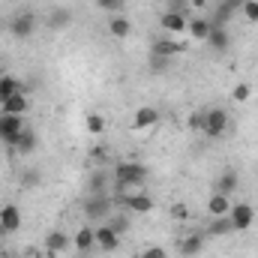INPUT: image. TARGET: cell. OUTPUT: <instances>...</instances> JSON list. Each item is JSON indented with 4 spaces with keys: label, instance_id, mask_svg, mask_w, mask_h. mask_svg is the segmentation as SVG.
<instances>
[{
    "label": "cell",
    "instance_id": "obj_1",
    "mask_svg": "<svg viewBox=\"0 0 258 258\" xmlns=\"http://www.w3.org/2000/svg\"><path fill=\"white\" fill-rule=\"evenodd\" d=\"M147 174H150V171H147V165H141V162H117V165H114V180H117L120 189L144 183Z\"/></svg>",
    "mask_w": 258,
    "mask_h": 258
},
{
    "label": "cell",
    "instance_id": "obj_2",
    "mask_svg": "<svg viewBox=\"0 0 258 258\" xmlns=\"http://www.w3.org/2000/svg\"><path fill=\"white\" fill-rule=\"evenodd\" d=\"M24 132V117H18V114H3L0 111V141L12 150L15 147V141H18V135Z\"/></svg>",
    "mask_w": 258,
    "mask_h": 258
},
{
    "label": "cell",
    "instance_id": "obj_3",
    "mask_svg": "<svg viewBox=\"0 0 258 258\" xmlns=\"http://www.w3.org/2000/svg\"><path fill=\"white\" fill-rule=\"evenodd\" d=\"M228 129V111L225 108H207V117H204V135L207 138H222Z\"/></svg>",
    "mask_w": 258,
    "mask_h": 258
},
{
    "label": "cell",
    "instance_id": "obj_4",
    "mask_svg": "<svg viewBox=\"0 0 258 258\" xmlns=\"http://www.w3.org/2000/svg\"><path fill=\"white\" fill-rule=\"evenodd\" d=\"M228 219H231L234 231H246V228H252V222H255V207H252L249 201L231 204V210H228Z\"/></svg>",
    "mask_w": 258,
    "mask_h": 258
},
{
    "label": "cell",
    "instance_id": "obj_5",
    "mask_svg": "<svg viewBox=\"0 0 258 258\" xmlns=\"http://www.w3.org/2000/svg\"><path fill=\"white\" fill-rule=\"evenodd\" d=\"M117 201L126 207L129 213H138V216H147V213H153V207H156V201L144 192H129V195H123V198H117Z\"/></svg>",
    "mask_w": 258,
    "mask_h": 258
},
{
    "label": "cell",
    "instance_id": "obj_6",
    "mask_svg": "<svg viewBox=\"0 0 258 258\" xmlns=\"http://www.w3.org/2000/svg\"><path fill=\"white\" fill-rule=\"evenodd\" d=\"M84 213H87V219L105 222V219H108V213H111V198H108L105 192L87 198V201H84Z\"/></svg>",
    "mask_w": 258,
    "mask_h": 258
},
{
    "label": "cell",
    "instance_id": "obj_7",
    "mask_svg": "<svg viewBox=\"0 0 258 258\" xmlns=\"http://www.w3.org/2000/svg\"><path fill=\"white\" fill-rule=\"evenodd\" d=\"M159 27H162L165 33H171V36H180V33H186V30H189V21H186V15H183V12L168 9V12H162V15H159Z\"/></svg>",
    "mask_w": 258,
    "mask_h": 258
},
{
    "label": "cell",
    "instance_id": "obj_8",
    "mask_svg": "<svg viewBox=\"0 0 258 258\" xmlns=\"http://www.w3.org/2000/svg\"><path fill=\"white\" fill-rule=\"evenodd\" d=\"M33 30H36V15H33V12H18V15L9 21V33H12L15 39L33 36Z\"/></svg>",
    "mask_w": 258,
    "mask_h": 258
},
{
    "label": "cell",
    "instance_id": "obj_9",
    "mask_svg": "<svg viewBox=\"0 0 258 258\" xmlns=\"http://www.w3.org/2000/svg\"><path fill=\"white\" fill-rule=\"evenodd\" d=\"M186 51V42H180V39H171V36H162V39H156L153 42V57H177V54H183Z\"/></svg>",
    "mask_w": 258,
    "mask_h": 258
},
{
    "label": "cell",
    "instance_id": "obj_10",
    "mask_svg": "<svg viewBox=\"0 0 258 258\" xmlns=\"http://www.w3.org/2000/svg\"><path fill=\"white\" fill-rule=\"evenodd\" d=\"M0 111H3V114H18V117H24V114L30 111V99H27V93L18 90V93H12L9 99H3V102H0Z\"/></svg>",
    "mask_w": 258,
    "mask_h": 258
},
{
    "label": "cell",
    "instance_id": "obj_11",
    "mask_svg": "<svg viewBox=\"0 0 258 258\" xmlns=\"http://www.w3.org/2000/svg\"><path fill=\"white\" fill-rule=\"evenodd\" d=\"M156 120H159V111H156L153 105H138L135 114H132V129H138V132L153 129L156 126Z\"/></svg>",
    "mask_w": 258,
    "mask_h": 258
},
{
    "label": "cell",
    "instance_id": "obj_12",
    "mask_svg": "<svg viewBox=\"0 0 258 258\" xmlns=\"http://www.w3.org/2000/svg\"><path fill=\"white\" fill-rule=\"evenodd\" d=\"M96 246L105 249V252H117V249H120V234L105 222V225L96 228Z\"/></svg>",
    "mask_w": 258,
    "mask_h": 258
},
{
    "label": "cell",
    "instance_id": "obj_13",
    "mask_svg": "<svg viewBox=\"0 0 258 258\" xmlns=\"http://www.w3.org/2000/svg\"><path fill=\"white\" fill-rule=\"evenodd\" d=\"M0 225L6 228V234L18 231V228H21V210H18L15 204H3V207H0Z\"/></svg>",
    "mask_w": 258,
    "mask_h": 258
},
{
    "label": "cell",
    "instance_id": "obj_14",
    "mask_svg": "<svg viewBox=\"0 0 258 258\" xmlns=\"http://www.w3.org/2000/svg\"><path fill=\"white\" fill-rule=\"evenodd\" d=\"M72 246H75V249H81V252H90V249L96 246V228L81 225V228L75 231V237H72Z\"/></svg>",
    "mask_w": 258,
    "mask_h": 258
},
{
    "label": "cell",
    "instance_id": "obj_15",
    "mask_svg": "<svg viewBox=\"0 0 258 258\" xmlns=\"http://www.w3.org/2000/svg\"><path fill=\"white\" fill-rule=\"evenodd\" d=\"M108 33H111L114 39H129L132 21H129L126 15H111V18H108Z\"/></svg>",
    "mask_w": 258,
    "mask_h": 258
},
{
    "label": "cell",
    "instance_id": "obj_16",
    "mask_svg": "<svg viewBox=\"0 0 258 258\" xmlns=\"http://www.w3.org/2000/svg\"><path fill=\"white\" fill-rule=\"evenodd\" d=\"M69 246H72V240H69V234H63V231H51V234L45 237V252H51V255L66 252Z\"/></svg>",
    "mask_w": 258,
    "mask_h": 258
},
{
    "label": "cell",
    "instance_id": "obj_17",
    "mask_svg": "<svg viewBox=\"0 0 258 258\" xmlns=\"http://www.w3.org/2000/svg\"><path fill=\"white\" fill-rule=\"evenodd\" d=\"M231 198L222 192H213L210 195V201H207V210H210V216H228V210H231Z\"/></svg>",
    "mask_w": 258,
    "mask_h": 258
},
{
    "label": "cell",
    "instance_id": "obj_18",
    "mask_svg": "<svg viewBox=\"0 0 258 258\" xmlns=\"http://www.w3.org/2000/svg\"><path fill=\"white\" fill-rule=\"evenodd\" d=\"M234 231V225H231V219L228 216H213V222L207 225V237H222V234H231Z\"/></svg>",
    "mask_w": 258,
    "mask_h": 258
},
{
    "label": "cell",
    "instance_id": "obj_19",
    "mask_svg": "<svg viewBox=\"0 0 258 258\" xmlns=\"http://www.w3.org/2000/svg\"><path fill=\"white\" fill-rule=\"evenodd\" d=\"M210 30H213L210 18H201V15H198V18H192V21H189V30H186V33H189L192 39H204V42H207Z\"/></svg>",
    "mask_w": 258,
    "mask_h": 258
},
{
    "label": "cell",
    "instance_id": "obj_20",
    "mask_svg": "<svg viewBox=\"0 0 258 258\" xmlns=\"http://www.w3.org/2000/svg\"><path fill=\"white\" fill-rule=\"evenodd\" d=\"M207 45H210L213 51H225V48L231 45V39H228L225 27H213V30H210V36H207Z\"/></svg>",
    "mask_w": 258,
    "mask_h": 258
},
{
    "label": "cell",
    "instance_id": "obj_21",
    "mask_svg": "<svg viewBox=\"0 0 258 258\" xmlns=\"http://www.w3.org/2000/svg\"><path fill=\"white\" fill-rule=\"evenodd\" d=\"M33 147H36V132H33L30 126H24V132L18 135V141H15L12 150H15V153H30Z\"/></svg>",
    "mask_w": 258,
    "mask_h": 258
},
{
    "label": "cell",
    "instance_id": "obj_22",
    "mask_svg": "<svg viewBox=\"0 0 258 258\" xmlns=\"http://www.w3.org/2000/svg\"><path fill=\"white\" fill-rule=\"evenodd\" d=\"M234 189H237V174L234 171H225V174H219V180H216V192L222 195H234Z\"/></svg>",
    "mask_w": 258,
    "mask_h": 258
},
{
    "label": "cell",
    "instance_id": "obj_23",
    "mask_svg": "<svg viewBox=\"0 0 258 258\" xmlns=\"http://www.w3.org/2000/svg\"><path fill=\"white\" fill-rule=\"evenodd\" d=\"M18 90H24L18 78H12V75H3V78H0V102H3V99H9V96H12V93H18Z\"/></svg>",
    "mask_w": 258,
    "mask_h": 258
},
{
    "label": "cell",
    "instance_id": "obj_24",
    "mask_svg": "<svg viewBox=\"0 0 258 258\" xmlns=\"http://www.w3.org/2000/svg\"><path fill=\"white\" fill-rule=\"evenodd\" d=\"M201 246H204V237H201V234H189L186 240H180V246H177V249H180L183 255H198V252H201Z\"/></svg>",
    "mask_w": 258,
    "mask_h": 258
},
{
    "label": "cell",
    "instance_id": "obj_25",
    "mask_svg": "<svg viewBox=\"0 0 258 258\" xmlns=\"http://www.w3.org/2000/svg\"><path fill=\"white\" fill-rule=\"evenodd\" d=\"M105 126H108V123H105V117H102V114H96V111L84 117V129H87L90 135H102V132H105Z\"/></svg>",
    "mask_w": 258,
    "mask_h": 258
},
{
    "label": "cell",
    "instance_id": "obj_26",
    "mask_svg": "<svg viewBox=\"0 0 258 258\" xmlns=\"http://www.w3.org/2000/svg\"><path fill=\"white\" fill-rule=\"evenodd\" d=\"M249 96H252V84H249V81L234 84V90H231V99H234V102H249Z\"/></svg>",
    "mask_w": 258,
    "mask_h": 258
},
{
    "label": "cell",
    "instance_id": "obj_27",
    "mask_svg": "<svg viewBox=\"0 0 258 258\" xmlns=\"http://www.w3.org/2000/svg\"><path fill=\"white\" fill-rule=\"evenodd\" d=\"M69 21H72V12H69V9H63V6H60V9H54V12H51V18H48V24H51V27H57V30H60V27H66Z\"/></svg>",
    "mask_w": 258,
    "mask_h": 258
},
{
    "label": "cell",
    "instance_id": "obj_28",
    "mask_svg": "<svg viewBox=\"0 0 258 258\" xmlns=\"http://www.w3.org/2000/svg\"><path fill=\"white\" fill-rule=\"evenodd\" d=\"M99 6H102L108 15H123V9H126V0H99Z\"/></svg>",
    "mask_w": 258,
    "mask_h": 258
},
{
    "label": "cell",
    "instance_id": "obj_29",
    "mask_svg": "<svg viewBox=\"0 0 258 258\" xmlns=\"http://www.w3.org/2000/svg\"><path fill=\"white\" fill-rule=\"evenodd\" d=\"M240 12L246 15V21H258V0H246L240 6Z\"/></svg>",
    "mask_w": 258,
    "mask_h": 258
},
{
    "label": "cell",
    "instance_id": "obj_30",
    "mask_svg": "<svg viewBox=\"0 0 258 258\" xmlns=\"http://www.w3.org/2000/svg\"><path fill=\"white\" fill-rule=\"evenodd\" d=\"M105 222H108V225H111L117 234H126V231H129V219H126V216H117V219H105Z\"/></svg>",
    "mask_w": 258,
    "mask_h": 258
},
{
    "label": "cell",
    "instance_id": "obj_31",
    "mask_svg": "<svg viewBox=\"0 0 258 258\" xmlns=\"http://www.w3.org/2000/svg\"><path fill=\"white\" fill-rule=\"evenodd\" d=\"M204 117H207V111L195 108L192 114H189V129H204Z\"/></svg>",
    "mask_w": 258,
    "mask_h": 258
},
{
    "label": "cell",
    "instance_id": "obj_32",
    "mask_svg": "<svg viewBox=\"0 0 258 258\" xmlns=\"http://www.w3.org/2000/svg\"><path fill=\"white\" fill-rule=\"evenodd\" d=\"M141 258H168V252H165L162 246H147V249L141 252Z\"/></svg>",
    "mask_w": 258,
    "mask_h": 258
},
{
    "label": "cell",
    "instance_id": "obj_33",
    "mask_svg": "<svg viewBox=\"0 0 258 258\" xmlns=\"http://www.w3.org/2000/svg\"><path fill=\"white\" fill-rule=\"evenodd\" d=\"M246 0H222V6H228V12H234V9H240Z\"/></svg>",
    "mask_w": 258,
    "mask_h": 258
},
{
    "label": "cell",
    "instance_id": "obj_34",
    "mask_svg": "<svg viewBox=\"0 0 258 258\" xmlns=\"http://www.w3.org/2000/svg\"><path fill=\"white\" fill-rule=\"evenodd\" d=\"M171 213H174L177 219H186V207H183V204H174V207H171Z\"/></svg>",
    "mask_w": 258,
    "mask_h": 258
},
{
    "label": "cell",
    "instance_id": "obj_35",
    "mask_svg": "<svg viewBox=\"0 0 258 258\" xmlns=\"http://www.w3.org/2000/svg\"><path fill=\"white\" fill-rule=\"evenodd\" d=\"M189 9H198V12L207 9V0H189Z\"/></svg>",
    "mask_w": 258,
    "mask_h": 258
},
{
    "label": "cell",
    "instance_id": "obj_36",
    "mask_svg": "<svg viewBox=\"0 0 258 258\" xmlns=\"http://www.w3.org/2000/svg\"><path fill=\"white\" fill-rule=\"evenodd\" d=\"M3 234H6V228H3V225H0V237H3Z\"/></svg>",
    "mask_w": 258,
    "mask_h": 258
},
{
    "label": "cell",
    "instance_id": "obj_37",
    "mask_svg": "<svg viewBox=\"0 0 258 258\" xmlns=\"http://www.w3.org/2000/svg\"><path fill=\"white\" fill-rule=\"evenodd\" d=\"M0 258H6V255H0Z\"/></svg>",
    "mask_w": 258,
    "mask_h": 258
}]
</instances>
